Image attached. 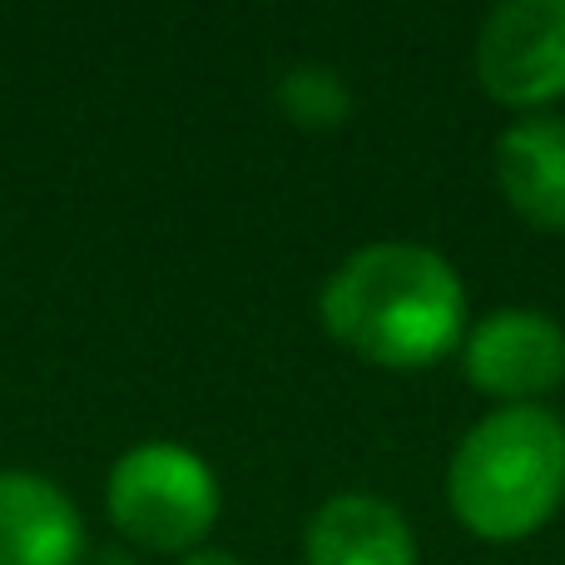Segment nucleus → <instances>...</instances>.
I'll return each instance as SVG.
<instances>
[{
    "label": "nucleus",
    "mask_w": 565,
    "mask_h": 565,
    "mask_svg": "<svg viewBox=\"0 0 565 565\" xmlns=\"http://www.w3.org/2000/svg\"><path fill=\"white\" fill-rule=\"evenodd\" d=\"M318 322L367 367L427 372L461 348L471 302L447 254L412 238H377L322 278Z\"/></svg>",
    "instance_id": "nucleus-1"
},
{
    "label": "nucleus",
    "mask_w": 565,
    "mask_h": 565,
    "mask_svg": "<svg viewBox=\"0 0 565 565\" xmlns=\"http://www.w3.org/2000/svg\"><path fill=\"white\" fill-rule=\"evenodd\" d=\"M447 507L487 546H516L565 507V422L551 407H491L447 461Z\"/></svg>",
    "instance_id": "nucleus-2"
},
{
    "label": "nucleus",
    "mask_w": 565,
    "mask_h": 565,
    "mask_svg": "<svg viewBox=\"0 0 565 565\" xmlns=\"http://www.w3.org/2000/svg\"><path fill=\"white\" fill-rule=\"evenodd\" d=\"M105 511L125 541L154 556H189L224 511L218 471L184 441H139L109 467Z\"/></svg>",
    "instance_id": "nucleus-3"
},
{
    "label": "nucleus",
    "mask_w": 565,
    "mask_h": 565,
    "mask_svg": "<svg viewBox=\"0 0 565 565\" xmlns=\"http://www.w3.org/2000/svg\"><path fill=\"white\" fill-rule=\"evenodd\" d=\"M477 85L501 109L551 115L565 99V0H507L477 30Z\"/></svg>",
    "instance_id": "nucleus-4"
},
{
    "label": "nucleus",
    "mask_w": 565,
    "mask_h": 565,
    "mask_svg": "<svg viewBox=\"0 0 565 565\" xmlns=\"http://www.w3.org/2000/svg\"><path fill=\"white\" fill-rule=\"evenodd\" d=\"M461 372L497 407H541L565 382V328L541 308H491L461 338Z\"/></svg>",
    "instance_id": "nucleus-5"
},
{
    "label": "nucleus",
    "mask_w": 565,
    "mask_h": 565,
    "mask_svg": "<svg viewBox=\"0 0 565 565\" xmlns=\"http://www.w3.org/2000/svg\"><path fill=\"white\" fill-rule=\"evenodd\" d=\"M85 521L60 481L30 467L0 471V565H79Z\"/></svg>",
    "instance_id": "nucleus-6"
},
{
    "label": "nucleus",
    "mask_w": 565,
    "mask_h": 565,
    "mask_svg": "<svg viewBox=\"0 0 565 565\" xmlns=\"http://www.w3.org/2000/svg\"><path fill=\"white\" fill-rule=\"evenodd\" d=\"M308 565H422L412 521L372 491H338L308 516L302 531Z\"/></svg>",
    "instance_id": "nucleus-7"
},
{
    "label": "nucleus",
    "mask_w": 565,
    "mask_h": 565,
    "mask_svg": "<svg viewBox=\"0 0 565 565\" xmlns=\"http://www.w3.org/2000/svg\"><path fill=\"white\" fill-rule=\"evenodd\" d=\"M497 189L511 214L541 234H565V115H521L491 149Z\"/></svg>",
    "instance_id": "nucleus-8"
},
{
    "label": "nucleus",
    "mask_w": 565,
    "mask_h": 565,
    "mask_svg": "<svg viewBox=\"0 0 565 565\" xmlns=\"http://www.w3.org/2000/svg\"><path fill=\"white\" fill-rule=\"evenodd\" d=\"M274 99L282 119L308 129V135H332V129H342L352 119V85L322 60H302V65L282 70Z\"/></svg>",
    "instance_id": "nucleus-9"
},
{
    "label": "nucleus",
    "mask_w": 565,
    "mask_h": 565,
    "mask_svg": "<svg viewBox=\"0 0 565 565\" xmlns=\"http://www.w3.org/2000/svg\"><path fill=\"white\" fill-rule=\"evenodd\" d=\"M179 565H244V561L224 546H199V551H189V556H179Z\"/></svg>",
    "instance_id": "nucleus-10"
}]
</instances>
